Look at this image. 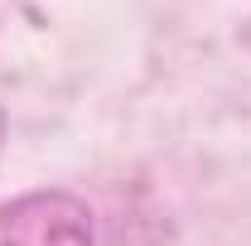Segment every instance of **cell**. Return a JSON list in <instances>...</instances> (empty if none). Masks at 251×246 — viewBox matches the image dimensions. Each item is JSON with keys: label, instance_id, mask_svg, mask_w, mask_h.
I'll list each match as a JSON object with an SVG mask.
<instances>
[{"label": "cell", "instance_id": "6da1fadb", "mask_svg": "<svg viewBox=\"0 0 251 246\" xmlns=\"http://www.w3.org/2000/svg\"><path fill=\"white\" fill-rule=\"evenodd\" d=\"M0 246H97L92 208L63 188L10 198L0 203Z\"/></svg>", "mask_w": 251, "mask_h": 246}]
</instances>
